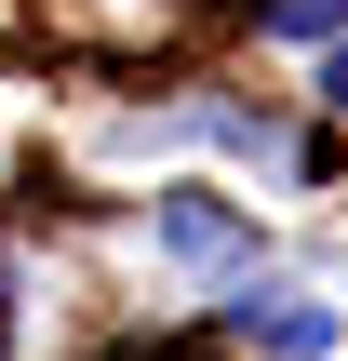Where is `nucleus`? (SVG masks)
Here are the masks:
<instances>
[{
	"label": "nucleus",
	"instance_id": "nucleus-1",
	"mask_svg": "<svg viewBox=\"0 0 348 361\" xmlns=\"http://www.w3.org/2000/svg\"><path fill=\"white\" fill-rule=\"evenodd\" d=\"M148 241H161L174 268H201V281H228V268H255V201H228V188H161Z\"/></svg>",
	"mask_w": 348,
	"mask_h": 361
},
{
	"label": "nucleus",
	"instance_id": "nucleus-2",
	"mask_svg": "<svg viewBox=\"0 0 348 361\" xmlns=\"http://www.w3.org/2000/svg\"><path fill=\"white\" fill-rule=\"evenodd\" d=\"M228 335L268 348V361H335L348 348V322L308 295V281H241V295H228Z\"/></svg>",
	"mask_w": 348,
	"mask_h": 361
},
{
	"label": "nucleus",
	"instance_id": "nucleus-3",
	"mask_svg": "<svg viewBox=\"0 0 348 361\" xmlns=\"http://www.w3.org/2000/svg\"><path fill=\"white\" fill-rule=\"evenodd\" d=\"M268 27H282V40H335V27H348V0H282Z\"/></svg>",
	"mask_w": 348,
	"mask_h": 361
},
{
	"label": "nucleus",
	"instance_id": "nucleus-4",
	"mask_svg": "<svg viewBox=\"0 0 348 361\" xmlns=\"http://www.w3.org/2000/svg\"><path fill=\"white\" fill-rule=\"evenodd\" d=\"M322 94H335V107H348V54H335V67H322Z\"/></svg>",
	"mask_w": 348,
	"mask_h": 361
}]
</instances>
